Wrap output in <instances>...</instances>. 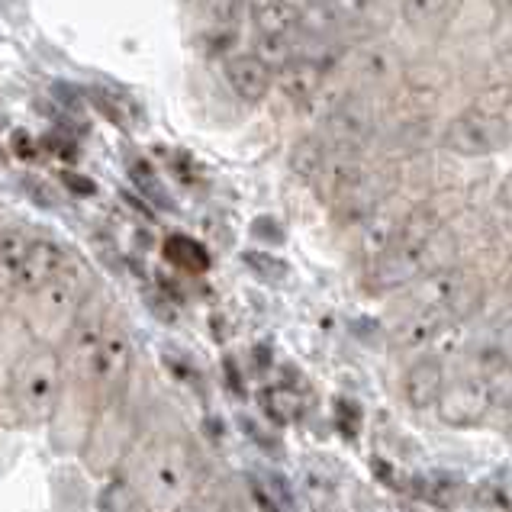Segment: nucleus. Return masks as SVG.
<instances>
[{
  "label": "nucleus",
  "mask_w": 512,
  "mask_h": 512,
  "mask_svg": "<svg viewBox=\"0 0 512 512\" xmlns=\"http://www.w3.org/2000/svg\"><path fill=\"white\" fill-rule=\"evenodd\" d=\"M197 451L178 432L136 438L123 461V490L139 512H178L194 500Z\"/></svg>",
  "instance_id": "f257e3e1"
},
{
  "label": "nucleus",
  "mask_w": 512,
  "mask_h": 512,
  "mask_svg": "<svg viewBox=\"0 0 512 512\" xmlns=\"http://www.w3.org/2000/svg\"><path fill=\"white\" fill-rule=\"evenodd\" d=\"M65 390L62 355L23 335L7 364H0V419L17 429H42L58 413Z\"/></svg>",
  "instance_id": "f03ea898"
},
{
  "label": "nucleus",
  "mask_w": 512,
  "mask_h": 512,
  "mask_svg": "<svg viewBox=\"0 0 512 512\" xmlns=\"http://www.w3.org/2000/svg\"><path fill=\"white\" fill-rule=\"evenodd\" d=\"M87 300H91V277H87V271L78 261H71V265L58 277H52L46 287H39L29 297L17 300L13 310H17L20 323L36 342L62 348V342L81 319Z\"/></svg>",
  "instance_id": "7ed1b4c3"
},
{
  "label": "nucleus",
  "mask_w": 512,
  "mask_h": 512,
  "mask_svg": "<svg viewBox=\"0 0 512 512\" xmlns=\"http://www.w3.org/2000/svg\"><path fill=\"white\" fill-rule=\"evenodd\" d=\"M133 368H136L133 332H129V326L120 316L110 313L104 326V339H100L94 364H91V390L97 400V413H100V406L126 397L129 384H133Z\"/></svg>",
  "instance_id": "20e7f679"
},
{
  "label": "nucleus",
  "mask_w": 512,
  "mask_h": 512,
  "mask_svg": "<svg viewBox=\"0 0 512 512\" xmlns=\"http://www.w3.org/2000/svg\"><path fill=\"white\" fill-rule=\"evenodd\" d=\"M133 442H136V419L129 413L126 397H120L107 406H100V413L94 416V426L84 438L81 455L97 477H107L116 467H123Z\"/></svg>",
  "instance_id": "39448f33"
},
{
  "label": "nucleus",
  "mask_w": 512,
  "mask_h": 512,
  "mask_svg": "<svg viewBox=\"0 0 512 512\" xmlns=\"http://www.w3.org/2000/svg\"><path fill=\"white\" fill-rule=\"evenodd\" d=\"M509 139V129L500 116L493 113H480V110H471V113H461L455 116L445 133H442V145L451 152V155H461V158H484V155H493L496 149H503Z\"/></svg>",
  "instance_id": "423d86ee"
},
{
  "label": "nucleus",
  "mask_w": 512,
  "mask_h": 512,
  "mask_svg": "<svg viewBox=\"0 0 512 512\" xmlns=\"http://www.w3.org/2000/svg\"><path fill=\"white\" fill-rule=\"evenodd\" d=\"M490 393L484 387L480 374H464L455 384H445L442 397L435 403L438 419L451 429H471L480 419L490 413Z\"/></svg>",
  "instance_id": "0eeeda50"
},
{
  "label": "nucleus",
  "mask_w": 512,
  "mask_h": 512,
  "mask_svg": "<svg viewBox=\"0 0 512 512\" xmlns=\"http://www.w3.org/2000/svg\"><path fill=\"white\" fill-rule=\"evenodd\" d=\"M364 162H361V149H348V145H329V152L323 158V165L313 174V190L316 197L335 207L342 203L351 187L361 181Z\"/></svg>",
  "instance_id": "6e6552de"
},
{
  "label": "nucleus",
  "mask_w": 512,
  "mask_h": 512,
  "mask_svg": "<svg viewBox=\"0 0 512 512\" xmlns=\"http://www.w3.org/2000/svg\"><path fill=\"white\" fill-rule=\"evenodd\" d=\"M467 294H471L467 271H461L455 265L435 268L429 274H422L419 281L413 284V300H416V306H426V310L455 313V306L461 300H467Z\"/></svg>",
  "instance_id": "1a4fd4ad"
},
{
  "label": "nucleus",
  "mask_w": 512,
  "mask_h": 512,
  "mask_svg": "<svg viewBox=\"0 0 512 512\" xmlns=\"http://www.w3.org/2000/svg\"><path fill=\"white\" fill-rule=\"evenodd\" d=\"M71 252L62 245V242H55V239H42V236H33V245H29V252H26V265H23V277H20V297H29L33 290L39 287H46L52 277L62 274L68 265H71ZM17 306V303H13Z\"/></svg>",
  "instance_id": "9d476101"
},
{
  "label": "nucleus",
  "mask_w": 512,
  "mask_h": 512,
  "mask_svg": "<svg viewBox=\"0 0 512 512\" xmlns=\"http://www.w3.org/2000/svg\"><path fill=\"white\" fill-rule=\"evenodd\" d=\"M223 75H226L229 91L236 94L242 104H261L274 87V75L258 62L255 52H229L223 62Z\"/></svg>",
  "instance_id": "9b49d317"
},
{
  "label": "nucleus",
  "mask_w": 512,
  "mask_h": 512,
  "mask_svg": "<svg viewBox=\"0 0 512 512\" xmlns=\"http://www.w3.org/2000/svg\"><path fill=\"white\" fill-rule=\"evenodd\" d=\"M406 207H400L397 200L393 197H387L380 207L364 219V226H361V255H364V261H374L377 258H384L393 245H397V239H400V229H403V219H406Z\"/></svg>",
  "instance_id": "f8f14e48"
},
{
  "label": "nucleus",
  "mask_w": 512,
  "mask_h": 512,
  "mask_svg": "<svg viewBox=\"0 0 512 512\" xmlns=\"http://www.w3.org/2000/svg\"><path fill=\"white\" fill-rule=\"evenodd\" d=\"M29 245H33V232L26 226L13 223L0 229V306H13L20 297V277Z\"/></svg>",
  "instance_id": "ddd939ff"
},
{
  "label": "nucleus",
  "mask_w": 512,
  "mask_h": 512,
  "mask_svg": "<svg viewBox=\"0 0 512 512\" xmlns=\"http://www.w3.org/2000/svg\"><path fill=\"white\" fill-rule=\"evenodd\" d=\"M326 78H329V71L319 65L316 58L297 52L294 62L274 75V84L294 107H306V104H313V97L319 94V87L326 84Z\"/></svg>",
  "instance_id": "4468645a"
},
{
  "label": "nucleus",
  "mask_w": 512,
  "mask_h": 512,
  "mask_svg": "<svg viewBox=\"0 0 512 512\" xmlns=\"http://www.w3.org/2000/svg\"><path fill=\"white\" fill-rule=\"evenodd\" d=\"M445 390V368L438 358H419L403 374V400L413 409H432Z\"/></svg>",
  "instance_id": "2eb2a0df"
},
{
  "label": "nucleus",
  "mask_w": 512,
  "mask_h": 512,
  "mask_svg": "<svg viewBox=\"0 0 512 512\" xmlns=\"http://www.w3.org/2000/svg\"><path fill=\"white\" fill-rule=\"evenodd\" d=\"M355 75L368 87H393L403 81V58L397 49L374 42L355 52Z\"/></svg>",
  "instance_id": "dca6fc26"
},
{
  "label": "nucleus",
  "mask_w": 512,
  "mask_h": 512,
  "mask_svg": "<svg viewBox=\"0 0 512 512\" xmlns=\"http://www.w3.org/2000/svg\"><path fill=\"white\" fill-rule=\"evenodd\" d=\"M448 319H451V313H445V310H426V306H416L413 316H409L406 323L397 329V345L409 348V351L429 348L438 335L448 329Z\"/></svg>",
  "instance_id": "f3484780"
},
{
  "label": "nucleus",
  "mask_w": 512,
  "mask_h": 512,
  "mask_svg": "<svg viewBox=\"0 0 512 512\" xmlns=\"http://www.w3.org/2000/svg\"><path fill=\"white\" fill-rule=\"evenodd\" d=\"M84 97L91 100L94 110H100L113 126L120 129H133L139 123V104L120 87H107V84H87Z\"/></svg>",
  "instance_id": "a211bd4d"
},
{
  "label": "nucleus",
  "mask_w": 512,
  "mask_h": 512,
  "mask_svg": "<svg viewBox=\"0 0 512 512\" xmlns=\"http://www.w3.org/2000/svg\"><path fill=\"white\" fill-rule=\"evenodd\" d=\"M252 17L258 33L287 36V39L303 36V10H297L294 4H284V0H258Z\"/></svg>",
  "instance_id": "6ab92c4d"
},
{
  "label": "nucleus",
  "mask_w": 512,
  "mask_h": 512,
  "mask_svg": "<svg viewBox=\"0 0 512 512\" xmlns=\"http://www.w3.org/2000/svg\"><path fill=\"white\" fill-rule=\"evenodd\" d=\"M477 374L484 377V387L490 393V406L512 409V358L506 351L490 348L487 355H480Z\"/></svg>",
  "instance_id": "aec40b11"
},
{
  "label": "nucleus",
  "mask_w": 512,
  "mask_h": 512,
  "mask_svg": "<svg viewBox=\"0 0 512 512\" xmlns=\"http://www.w3.org/2000/svg\"><path fill=\"white\" fill-rule=\"evenodd\" d=\"M297 42L300 39H287V36H271V33H258L255 36V55L258 62L265 65L271 75H277V71H284L290 62L297 58Z\"/></svg>",
  "instance_id": "412c9836"
},
{
  "label": "nucleus",
  "mask_w": 512,
  "mask_h": 512,
  "mask_svg": "<svg viewBox=\"0 0 512 512\" xmlns=\"http://www.w3.org/2000/svg\"><path fill=\"white\" fill-rule=\"evenodd\" d=\"M165 258L171 261L174 268L190 271V274H200L210 268V255L197 239H187V236H168L165 239Z\"/></svg>",
  "instance_id": "4be33fe9"
},
{
  "label": "nucleus",
  "mask_w": 512,
  "mask_h": 512,
  "mask_svg": "<svg viewBox=\"0 0 512 512\" xmlns=\"http://www.w3.org/2000/svg\"><path fill=\"white\" fill-rule=\"evenodd\" d=\"M451 10V0H400V20L409 29H429L442 23Z\"/></svg>",
  "instance_id": "5701e85b"
},
{
  "label": "nucleus",
  "mask_w": 512,
  "mask_h": 512,
  "mask_svg": "<svg viewBox=\"0 0 512 512\" xmlns=\"http://www.w3.org/2000/svg\"><path fill=\"white\" fill-rule=\"evenodd\" d=\"M329 152V142L323 136H306L294 145V155H290V168H294L303 181H313V174L323 165V158Z\"/></svg>",
  "instance_id": "b1692460"
},
{
  "label": "nucleus",
  "mask_w": 512,
  "mask_h": 512,
  "mask_svg": "<svg viewBox=\"0 0 512 512\" xmlns=\"http://www.w3.org/2000/svg\"><path fill=\"white\" fill-rule=\"evenodd\" d=\"M129 178H133V184H136V190L142 197H149L152 203H158V207H171L168 190L162 187L155 168L145 162V158H133V165H129Z\"/></svg>",
  "instance_id": "393cba45"
},
{
  "label": "nucleus",
  "mask_w": 512,
  "mask_h": 512,
  "mask_svg": "<svg viewBox=\"0 0 512 512\" xmlns=\"http://www.w3.org/2000/svg\"><path fill=\"white\" fill-rule=\"evenodd\" d=\"M265 406H268V413L274 422H290V419H297L300 416V397L294 390H287V387H277V390H268L265 393Z\"/></svg>",
  "instance_id": "a878e982"
},
{
  "label": "nucleus",
  "mask_w": 512,
  "mask_h": 512,
  "mask_svg": "<svg viewBox=\"0 0 512 512\" xmlns=\"http://www.w3.org/2000/svg\"><path fill=\"white\" fill-rule=\"evenodd\" d=\"M368 4L371 0H329V7L339 20H361L368 13Z\"/></svg>",
  "instance_id": "bb28decb"
},
{
  "label": "nucleus",
  "mask_w": 512,
  "mask_h": 512,
  "mask_svg": "<svg viewBox=\"0 0 512 512\" xmlns=\"http://www.w3.org/2000/svg\"><path fill=\"white\" fill-rule=\"evenodd\" d=\"M58 181H62L71 194H78V197H94L97 194V184L91 178H84V174H78V171H62V174H58Z\"/></svg>",
  "instance_id": "cd10ccee"
},
{
  "label": "nucleus",
  "mask_w": 512,
  "mask_h": 512,
  "mask_svg": "<svg viewBox=\"0 0 512 512\" xmlns=\"http://www.w3.org/2000/svg\"><path fill=\"white\" fill-rule=\"evenodd\" d=\"M245 261L252 265L255 271H261L265 277H281L284 274V265L281 261H274V258H268V255H245Z\"/></svg>",
  "instance_id": "c85d7f7f"
},
{
  "label": "nucleus",
  "mask_w": 512,
  "mask_h": 512,
  "mask_svg": "<svg viewBox=\"0 0 512 512\" xmlns=\"http://www.w3.org/2000/svg\"><path fill=\"white\" fill-rule=\"evenodd\" d=\"M10 145H13V152H17L20 158H26V162H29V158H36V145H33V139H29V133H23V129H20V133H13Z\"/></svg>",
  "instance_id": "c756f323"
},
{
  "label": "nucleus",
  "mask_w": 512,
  "mask_h": 512,
  "mask_svg": "<svg viewBox=\"0 0 512 512\" xmlns=\"http://www.w3.org/2000/svg\"><path fill=\"white\" fill-rule=\"evenodd\" d=\"M313 503H316V506H313V512H348V509H345V503H342V500H339V496H335V493L316 496Z\"/></svg>",
  "instance_id": "7c9ffc66"
},
{
  "label": "nucleus",
  "mask_w": 512,
  "mask_h": 512,
  "mask_svg": "<svg viewBox=\"0 0 512 512\" xmlns=\"http://www.w3.org/2000/svg\"><path fill=\"white\" fill-rule=\"evenodd\" d=\"M26 190H29V197H36L42 203V207H52V203H55V197L49 194V187L42 181H26Z\"/></svg>",
  "instance_id": "2f4dec72"
},
{
  "label": "nucleus",
  "mask_w": 512,
  "mask_h": 512,
  "mask_svg": "<svg viewBox=\"0 0 512 512\" xmlns=\"http://www.w3.org/2000/svg\"><path fill=\"white\" fill-rule=\"evenodd\" d=\"M46 142H49V149H52L55 155H58V152H65L68 158H71V155H75V145H71V142H65V139H62V136H58V133H55V136H49Z\"/></svg>",
  "instance_id": "473e14b6"
},
{
  "label": "nucleus",
  "mask_w": 512,
  "mask_h": 512,
  "mask_svg": "<svg viewBox=\"0 0 512 512\" xmlns=\"http://www.w3.org/2000/svg\"><path fill=\"white\" fill-rule=\"evenodd\" d=\"M284 4H294L297 10H306V7H310V0H284Z\"/></svg>",
  "instance_id": "72a5a7b5"
},
{
  "label": "nucleus",
  "mask_w": 512,
  "mask_h": 512,
  "mask_svg": "<svg viewBox=\"0 0 512 512\" xmlns=\"http://www.w3.org/2000/svg\"><path fill=\"white\" fill-rule=\"evenodd\" d=\"M310 4H329V0H310Z\"/></svg>",
  "instance_id": "f704fd0d"
},
{
  "label": "nucleus",
  "mask_w": 512,
  "mask_h": 512,
  "mask_svg": "<svg viewBox=\"0 0 512 512\" xmlns=\"http://www.w3.org/2000/svg\"><path fill=\"white\" fill-rule=\"evenodd\" d=\"M4 158H7V152H4V149H0V162H4Z\"/></svg>",
  "instance_id": "c9c22d12"
}]
</instances>
